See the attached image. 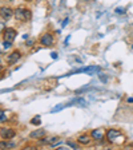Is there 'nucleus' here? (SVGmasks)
<instances>
[{
	"label": "nucleus",
	"instance_id": "nucleus-1",
	"mask_svg": "<svg viewBox=\"0 0 133 150\" xmlns=\"http://www.w3.org/2000/svg\"><path fill=\"white\" fill-rule=\"evenodd\" d=\"M105 138L112 145H123L125 142V135L117 129H109L105 131Z\"/></svg>",
	"mask_w": 133,
	"mask_h": 150
},
{
	"label": "nucleus",
	"instance_id": "nucleus-2",
	"mask_svg": "<svg viewBox=\"0 0 133 150\" xmlns=\"http://www.w3.org/2000/svg\"><path fill=\"white\" fill-rule=\"evenodd\" d=\"M13 16H15L16 20L22 23H27L32 19V12L29 8H25V7H19V8L15 9L13 12Z\"/></svg>",
	"mask_w": 133,
	"mask_h": 150
},
{
	"label": "nucleus",
	"instance_id": "nucleus-3",
	"mask_svg": "<svg viewBox=\"0 0 133 150\" xmlns=\"http://www.w3.org/2000/svg\"><path fill=\"white\" fill-rule=\"evenodd\" d=\"M39 43L44 47H52L55 44V35L52 32H45V34H43L40 36Z\"/></svg>",
	"mask_w": 133,
	"mask_h": 150
},
{
	"label": "nucleus",
	"instance_id": "nucleus-4",
	"mask_svg": "<svg viewBox=\"0 0 133 150\" xmlns=\"http://www.w3.org/2000/svg\"><path fill=\"white\" fill-rule=\"evenodd\" d=\"M16 36H17V31H16L15 28L8 27V28H6V30H3V40L4 42L12 43L16 39Z\"/></svg>",
	"mask_w": 133,
	"mask_h": 150
},
{
	"label": "nucleus",
	"instance_id": "nucleus-5",
	"mask_svg": "<svg viewBox=\"0 0 133 150\" xmlns=\"http://www.w3.org/2000/svg\"><path fill=\"white\" fill-rule=\"evenodd\" d=\"M20 59H22V52H20L19 50H15L11 54H8V56H7L6 60H7V64L8 66H13V64H16Z\"/></svg>",
	"mask_w": 133,
	"mask_h": 150
},
{
	"label": "nucleus",
	"instance_id": "nucleus-6",
	"mask_svg": "<svg viewBox=\"0 0 133 150\" xmlns=\"http://www.w3.org/2000/svg\"><path fill=\"white\" fill-rule=\"evenodd\" d=\"M16 135V131L12 127H1L0 129V138L1 139H12Z\"/></svg>",
	"mask_w": 133,
	"mask_h": 150
},
{
	"label": "nucleus",
	"instance_id": "nucleus-7",
	"mask_svg": "<svg viewBox=\"0 0 133 150\" xmlns=\"http://www.w3.org/2000/svg\"><path fill=\"white\" fill-rule=\"evenodd\" d=\"M13 11L12 8H9V7H1L0 8V18L3 19V20H6V22H8L9 19L13 18Z\"/></svg>",
	"mask_w": 133,
	"mask_h": 150
},
{
	"label": "nucleus",
	"instance_id": "nucleus-8",
	"mask_svg": "<svg viewBox=\"0 0 133 150\" xmlns=\"http://www.w3.org/2000/svg\"><path fill=\"white\" fill-rule=\"evenodd\" d=\"M91 137H92V139L100 142V141H102L105 138V131L102 130V129H93V130L91 131Z\"/></svg>",
	"mask_w": 133,
	"mask_h": 150
},
{
	"label": "nucleus",
	"instance_id": "nucleus-9",
	"mask_svg": "<svg viewBox=\"0 0 133 150\" xmlns=\"http://www.w3.org/2000/svg\"><path fill=\"white\" fill-rule=\"evenodd\" d=\"M45 134L47 131L44 129H36V130L29 133V138H32V139H41V138L45 137Z\"/></svg>",
	"mask_w": 133,
	"mask_h": 150
},
{
	"label": "nucleus",
	"instance_id": "nucleus-10",
	"mask_svg": "<svg viewBox=\"0 0 133 150\" xmlns=\"http://www.w3.org/2000/svg\"><path fill=\"white\" fill-rule=\"evenodd\" d=\"M91 141H92V137H91V134H81L79 135L77 138V144L79 145H84V146H87V145L91 144Z\"/></svg>",
	"mask_w": 133,
	"mask_h": 150
},
{
	"label": "nucleus",
	"instance_id": "nucleus-11",
	"mask_svg": "<svg viewBox=\"0 0 133 150\" xmlns=\"http://www.w3.org/2000/svg\"><path fill=\"white\" fill-rule=\"evenodd\" d=\"M16 147V142L11 139H3L0 141V149H13Z\"/></svg>",
	"mask_w": 133,
	"mask_h": 150
},
{
	"label": "nucleus",
	"instance_id": "nucleus-12",
	"mask_svg": "<svg viewBox=\"0 0 133 150\" xmlns=\"http://www.w3.org/2000/svg\"><path fill=\"white\" fill-rule=\"evenodd\" d=\"M7 114H6V111H4L3 109H0V123H1V122H6L7 121Z\"/></svg>",
	"mask_w": 133,
	"mask_h": 150
},
{
	"label": "nucleus",
	"instance_id": "nucleus-13",
	"mask_svg": "<svg viewBox=\"0 0 133 150\" xmlns=\"http://www.w3.org/2000/svg\"><path fill=\"white\" fill-rule=\"evenodd\" d=\"M32 125H40V118H33L31 121Z\"/></svg>",
	"mask_w": 133,
	"mask_h": 150
},
{
	"label": "nucleus",
	"instance_id": "nucleus-14",
	"mask_svg": "<svg viewBox=\"0 0 133 150\" xmlns=\"http://www.w3.org/2000/svg\"><path fill=\"white\" fill-rule=\"evenodd\" d=\"M116 13H125V8H121V7L116 8Z\"/></svg>",
	"mask_w": 133,
	"mask_h": 150
},
{
	"label": "nucleus",
	"instance_id": "nucleus-15",
	"mask_svg": "<svg viewBox=\"0 0 133 150\" xmlns=\"http://www.w3.org/2000/svg\"><path fill=\"white\" fill-rule=\"evenodd\" d=\"M67 144H68V146L73 147V149H77V147H79V145H77V144H73V142H69V141L67 142Z\"/></svg>",
	"mask_w": 133,
	"mask_h": 150
},
{
	"label": "nucleus",
	"instance_id": "nucleus-16",
	"mask_svg": "<svg viewBox=\"0 0 133 150\" xmlns=\"http://www.w3.org/2000/svg\"><path fill=\"white\" fill-rule=\"evenodd\" d=\"M67 23H68V19H65L64 22H63V27H65V25H67Z\"/></svg>",
	"mask_w": 133,
	"mask_h": 150
},
{
	"label": "nucleus",
	"instance_id": "nucleus-17",
	"mask_svg": "<svg viewBox=\"0 0 133 150\" xmlns=\"http://www.w3.org/2000/svg\"><path fill=\"white\" fill-rule=\"evenodd\" d=\"M83 1H93V0H83Z\"/></svg>",
	"mask_w": 133,
	"mask_h": 150
},
{
	"label": "nucleus",
	"instance_id": "nucleus-18",
	"mask_svg": "<svg viewBox=\"0 0 133 150\" xmlns=\"http://www.w3.org/2000/svg\"><path fill=\"white\" fill-rule=\"evenodd\" d=\"M25 1H32V0H25Z\"/></svg>",
	"mask_w": 133,
	"mask_h": 150
},
{
	"label": "nucleus",
	"instance_id": "nucleus-19",
	"mask_svg": "<svg viewBox=\"0 0 133 150\" xmlns=\"http://www.w3.org/2000/svg\"><path fill=\"white\" fill-rule=\"evenodd\" d=\"M0 63H1V58H0Z\"/></svg>",
	"mask_w": 133,
	"mask_h": 150
},
{
	"label": "nucleus",
	"instance_id": "nucleus-20",
	"mask_svg": "<svg viewBox=\"0 0 133 150\" xmlns=\"http://www.w3.org/2000/svg\"><path fill=\"white\" fill-rule=\"evenodd\" d=\"M0 72H1V69H0Z\"/></svg>",
	"mask_w": 133,
	"mask_h": 150
}]
</instances>
